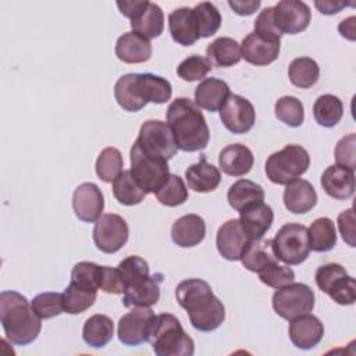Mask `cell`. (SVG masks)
<instances>
[{
  "label": "cell",
  "instance_id": "1",
  "mask_svg": "<svg viewBox=\"0 0 356 356\" xmlns=\"http://www.w3.org/2000/svg\"><path fill=\"white\" fill-rule=\"evenodd\" d=\"M178 305L188 312L192 327L202 332L217 330L225 320V307L213 293L209 282L200 278L181 281L175 288Z\"/></svg>",
  "mask_w": 356,
  "mask_h": 356
},
{
  "label": "cell",
  "instance_id": "2",
  "mask_svg": "<svg viewBox=\"0 0 356 356\" xmlns=\"http://www.w3.org/2000/svg\"><path fill=\"white\" fill-rule=\"evenodd\" d=\"M167 124L182 152H199L207 147L210 131L200 107L188 97H177L165 113Z\"/></svg>",
  "mask_w": 356,
  "mask_h": 356
},
{
  "label": "cell",
  "instance_id": "3",
  "mask_svg": "<svg viewBox=\"0 0 356 356\" xmlns=\"http://www.w3.org/2000/svg\"><path fill=\"white\" fill-rule=\"evenodd\" d=\"M0 323L7 341L18 346L33 342L42 330V318L28 299L15 291L0 293Z\"/></svg>",
  "mask_w": 356,
  "mask_h": 356
},
{
  "label": "cell",
  "instance_id": "4",
  "mask_svg": "<svg viewBox=\"0 0 356 356\" xmlns=\"http://www.w3.org/2000/svg\"><path fill=\"white\" fill-rule=\"evenodd\" d=\"M157 356H192L195 342L185 332L179 320L170 313L156 317L149 341Z\"/></svg>",
  "mask_w": 356,
  "mask_h": 356
},
{
  "label": "cell",
  "instance_id": "5",
  "mask_svg": "<svg viewBox=\"0 0 356 356\" xmlns=\"http://www.w3.org/2000/svg\"><path fill=\"white\" fill-rule=\"evenodd\" d=\"M310 165L307 150L299 145H286L284 149L268 156L266 161L267 178L277 185H288L299 179Z\"/></svg>",
  "mask_w": 356,
  "mask_h": 356
},
{
  "label": "cell",
  "instance_id": "6",
  "mask_svg": "<svg viewBox=\"0 0 356 356\" xmlns=\"http://www.w3.org/2000/svg\"><path fill=\"white\" fill-rule=\"evenodd\" d=\"M131 172L146 193H156L168 179V161L145 153L140 146L134 142L131 152Z\"/></svg>",
  "mask_w": 356,
  "mask_h": 356
},
{
  "label": "cell",
  "instance_id": "7",
  "mask_svg": "<svg viewBox=\"0 0 356 356\" xmlns=\"http://www.w3.org/2000/svg\"><path fill=\"white\" fill-rule=\"evenodd\" d=\"M318 289L327 293L335 303L342 306L353 305L356 300V281L338 263L320 266L314 274Z\"/></svg>",
  "mask_w": 356,
  "mask_h": 356
},
{
  "label": "cell",
  "instance_id": "8",
  "mask_svg": "<svg viewBox=\"0 0 356 356\" xmlns=\"http://www.w3.org/2000/svg\"><path fill=\"white\" fill-rule=\"evenodd\" d=\"M277 257L286 266L303 263L310 254L309 232L302 224L289 222L280 228L273 239Z\"/></svg>",
  "mask_w": 356,
  "mask_h": 356
},
{
  "label": "cell",
  "instance_id": "9",
  "mask_svg": "<svg viewBox=\"0 0 356 356\" xmlns=\"http://www.w3.org/2000/svg\"><path fill=\"white\" fill-rule=\"evenodd\" d=\"M314 307L313 289L302 282H291L277 291L273 295V309L284 320H293L303 314H307Z\"/></svg>",
  "mask_w": 356,
  "mask_h": 356
},
{
  "label": "cell",
  "instance_id": "10",
  "mask_svg": "<svg viewBox=\"0 0 356 356\" xmlns=\"http://www.w3.org/2000/svg\"><path fill=\"white\" fill-rule=\"evenodd\" d=\"M135 142L145 153L167 161L174 157L178 150L168 124L160 120L145 121Z\"/></svg>",
  "mask_w": 356,
  "mask_h": 356
},
{
  "label": "cell",
  "instance_id": "11",
  "mask_svg": "<svg viewBox=\"0 0 356 356\" xmlns=\"http://www.w3.org/2000/svg\"><path fill=\"white\" fill-rule=\"evenodd\" d=\"M156 314L150 307H132L118 321V339L127 346H138L149 341Z\"/></svg>",
  "mask_w": 356,
  "mask_h": 356
},
{
  "label": "cell",
  "instance_id": "12",
  "mask_svg": "<svg viewBox=\"0 0 356 356\" xmlns=\"http://www.w3.org/2000/svg\"><path fill=\"white\" fill-rule=\"evenodd\" d=\"M129 228L127 221L114 213L103 214L93 227V242L103 253L118 252L128 241Z\"/></svg>",
  "mask_w": 356,
  "mask_h": 356
},
{
  "label": "cell",
  "instance_id": "13",
  "mask_svg": "<svg viewBox=\"0 0 356 356\" xmlns=\"http://www.w3.org/2000/svg\"><path fill=\"white\" fill-rule=\"evenodd\" d=\"M312 19L310 8L299 0H282L273 7V21L277 29L284 35H296L303 32Z\"/></svg>",
  "mask_w": 356,
  "mask_h": 356
},
{
  "label": "cell",
  "instance_id": "14",
  "mask_svg": "<svg viewBox=\"0 0 356 356\" xmlns=\"http://www.w3.org/2000/svg\"><path fill=\"white\" fill-rule=\"evenodd\" d=\"M220 118L229 132L242 135L253 128L256 121V111L248 99L231 93L220 110Z\"/></svg>",
  "mask_w": 356,
  "mask_h": 356
},
{
  "label": "cell",
  "instance_id": "15",
  "mask_svg": "<svg viewBox=\"0 0 356 356\" xmlns=\"http://www.w3.org/2000/svg\"><path fill=\"white\" fill-rule=\"evenodd\" d=\"M75 216L83 222H96L104 209V196L93 182H83L76 186L72 195Z\"/></svg>",
  "mask_w": 356,
  "mask_h": 356
},
{
  "label": "cell",
  "instance_id": "16",
  "mask_svg": "<svg viewBox=\"0 0 356 356\" xmlns=\"http://www.w3.org/2000/svg\"><path fill=\"white\" fill-rule=\"evenodd\" d=\"M252 239L243 232L239 218H231L225 221L217 231L216 245L218 253L231 261L241 260L245 249Z\"/></svg>",
  "mask_w": 356,
  "mask_h": 356
},
{
  "label": "cell",
  "instance_id": "17",
  "mask_svg": "<svg viewBox=\"0 0 356 356\" xmlns=\"http://www.w3.org/2000/svg\"><path fill=\"white\" fill-rule=\"evenodd\" d=\"M289 338L298 349H312L323 339L324 325L318 317L307 313L291 320Z\"/></svg>",
  "mask_w": 356,
  "mask_h": 356
},
{
  "label": "cell",
  "instance_id": "18",
  "mask_svg": "<svg viewBox=\"0 0 356 356\" xmlns=\"http://www.w3.org/2000/svg\"><path fill=\"white\" fill-rule=\"evenodd\" d=\"M280 40H267L254 32L248 33L241 44L242 58L253 65H268L278 58Z\"/></svg>",
  "mask_w": 356,
  "mask_h": 356
},
{
  "label": "cell",
  "instance_id": "19",
  "mask_svg": "<svg viewBox=\"0 0 356 356\" xmlns=\"http://www.w3.org/2000/svg\"><path fill=\"white\" fill-rule=\"evenodd\" d=\"M320 182L324 192L330 197L337 200H346L355 192V171L334 164L324 170Z\"/></svg>",
  "mask_w": 356,
  "mask_h": 356
},
{
  "label": "cell",
  "instance_id": "20",
  "mask_svg": "<svg viewBox=\"0 0 356 356\" xmlns=\"http://www.w3.org/2000/svg\"><path fill=\"white\" fill-rule=\"evenodd\" d=\"M274 221L273 209L264 203L257 202L239 211V222L249 239H260L271 228Z\"/></svg>",
  "mask_w": 356,
  "mask_h": 356
},
{
  "label": "cell",
  "instance_id": "21",
  "mask_svg": "<svg viewBox=\"0 0 356 356\" xmlns=\"http://www.w3.org/2000/svg\"><path fill=\"white\" fill-rule=\"evenodd\" d=\"M168 29L172 40L181 46H192L200 39L193 10L189 7H179L170 13Z\"/></svg>",
  "mask_w": 356,
  "mask_h": 356
},
{
  "label": "cell",
  "instance_id": "22",
  "mask_svg": "<svg viewBox=\"0 0 356 356\" xmlns=\"http://www.w3.org/2000/svg\"><path fill=\"white\" fill-rule=\"evenodd\" d=\"M163 282V274L157 273L149 275L140 282L128 286L124 291L122 303L125 307H150L160 299V284Z\"/></svg>",
  "mask_w": 356,
  "mask_h": 356
},
{
  "label": "cell",
  "instance_id": "23",
  "mask_svg": "<svg viewBox=\"0 0 356 356\" xmlns=\"http://www.w3.org/2000/svg\"><path fill=\"white\" fill-rule=\"evenodd\" d=\"M115 56L127 64L145 63L152 57V43L136 32H125L117 39Z\"/></svg>",
  "mask_w": 356,
  "mask_h": 356
},
{
  "label": "cell",
  "instance_id": "24",
  "mask_svg": "<svg viewBox=\"0 0 356 356\" xmlns=\"http://www.w3.org/2000/svg\"><path fill=\"white\" fill-rule=\"evenodd\" d=\"M231 95L225 81L218 78H204L195 89V103L210 113L220 111Z\"/></svg>",
  "mask_w": 356,
  "mask_h": 356
},
{
  "label": "cell",
  "instance_id": "25",
  "mask_svg": "<svg viewBox=\"0 0 356 356\" xmlns=\"http://www.w3.org/2000/svg\"><path fill=\"white\" fill-rule=\"evenodd\" d=\"M206 236L204 220L197 214H185L171 227V239L181 248H193Z\"/></svg>",
  "mask_w": 356,
  "mask_h": 356
},
{
  "label": "cell",
  "instance_id": "26",
  "mask_svg": "<svg viewBox=\"0 0 356 356\" xmlns=\"http://www.w3.org/2000/svg\"><path fill=\"white\" fill-rule=\"evenodd\" d=\"M254 163L252 150L241 143L225 146L218 154V165L227 175L242 177L248 174Z\"/></svg>",
  "mask_w": 356,
  "mask_h": 356
},
{
  "label": "cell",
  "instance_id": "27",
  "mask_svg": "<svg viewBox=\"0 0 356 356\" xmlns=\"http://www.w3.org/2000/svg\"><path fill=\"white\" fill-rule=\"evenodd\" d=\"M317 203V193L313 185L306 179L289 182L284 191V204L293 214L310 211Z\"/></svg>",
  "mask_w": 356,
  "mask_h": 356
},
{
  "label": "cell",
  "instance_id": "28",
  "mask_svg": "<svg viewBox=\"0 0 356 356\" xmlns=\"http://www.w3.org/2000/svg\"><path fill=\"white\" fill-rule=\"evenodd\" d=\"M185 178L189 189L200 193L214 191L221 181V174L217 167L210 164L206 156H200L199 161L189 165L185 171Z\"/></svg>",
  "mask_w": 356,
  "mask_h": 356
},
{
  "label": "cell",
  "instance_id": "29",
  "mask_svg": "<svg viewBox=\"0 0 356 356\" xmlns=\"http://www.w3.org/2000/svg\"><path fill=\"white\" fill-rule=\"evenodd\" d=\"M273 239H252L245 249L241 261L243 267L252 273H260L270 266L278 263Z\"/></svg>",
  "mask_w": 356,
  "mask_h": 356
},
{
  "label": "cell",
  "instance_id": "30",
  "mask_svg": "<svg viewBox=\"0 0 356 356\" xmlns=\"http://www.w3.org/2000/svg\"><path fill=\"white\" fill-rule=\"evenodd\" d=\"M135 86L139 97L147 104L149 102L154 104H163L171 99L172 88L171 83L154 74H135Z\"/></svg>",
  "mask_w": 356,
  "mask_h": 356
},
{
  "label": "cell",
  "instance_id": "31",
  "mask_svg": "<svg viewBox=\"0 0 356 356\" xmlns=\"http://www.w3.org/2000/svg\"><path fill=\"white\" fill-rule=\"evenodd\" d=\"M206 56L211 67H232L242 58L241 44L232 38L221 36L207 46Z\"/></svg>",
  "mask_w": 356,
  "mask_h": 356
},
{
  "label": "cell",
  "instance_id": "32",
  "mask_svg": "<svg viewBox=\"0 0 356 356\" xmlns=\"http://www.w3.org/2000/svg\"><path fill=\"white\" fill-rule=\"evenodd\" d=\"M227 200L229 206L239 213L250 204L263 202L264 189L250 179H238L229 186Z\"/></svg>",
  "mask_w": 356,
  "mask_h": 356
},
{
  "label": "cell",
  "instance_id": "33",
  "mask_svg": "<svg viewBox=\"0 0 356 356\" xmlns=\"http://www.w3.org/2000/svg\"><path fill=\"white\" fill-rule=\"evenodd\" d=\"M114 335V323L106 314L90 316L82 328V338L92 348L106 346Z\"/></svg>",
  "mask_w": 356,
  "mask_h": 356
},
{
  "label": "cell",
  "instance_id": "34",
  "mask_svg": "<svg viewBox=\"0 0 356 356\" xmlns=\"http://www.w3.org/2000/svg\"><path fill=\"white\" fill-rule=\"evenodd\" d=\"M132 32H136L146 39L159 38L164 29V13L161 7L156 3H149V6L131 22Z\"/></svg>",
  "mask_w": 356,
  "mask_h": 356
},
{
  "label": "cell",
  "instance_id": "35",
  "mask_svg": "<svg viewBox=\"0 0 356 356\" xmlns=\"http://www.w3.org/2000/svg\"><path fill=\"white\" fill-rule=\"evenodd\" d=\"M310 249L318 253L328 252L337 245V229L328 217H320L307 228Z\"/></svg>",
  "mask_w": 356,
  "mask_h": 356
},
{
  "label": "cell",
  "instance_id": "36",
  "mask_svg": "<svg viewBox=\"0 0 356 356\" xmlns=\"http://www.w3.org/2000/svg\"><path fill=\"white\" fill-rule=\"evenodd\" d=\"M113 195L118 203L124 206H135L139 204L147 193L134 178L131 170H125L113 181Z\"/></svg>",
  "mask_w": 356,
  "mask_h": 356
},
{
  "label": "cell",
  "instance_id": "37",
  "mask_svg": "<svg viewBox=\"0 0 356 356\" xmlns=\"http://www.w3.org/2000/svg\"><path fill=\"white\" fill-rule=\"evenodd\" d=\"M343 114V104L334 95H321L313 104V117L316 122L324 128L335 127Z\"/></svg>",
  "mask_w": 356,
  "mask_h": 356
},
{
  "label": "cell",
  "instance_id": "38",
  "mask_svg": "<svg viewBox=\"0 0 356 356\" xmlns=\"http://www.w3.org/2000/svg\"><path fill=\"white\" fill-rule=\"evenodd\" d=\"M288 76L293 86L309 89L317 83L320 76V67L310 57H298L289 64Z\"/></svg>",
  "mask_w": 356,
  "mask_h": 356
},
{
  "label": "cell",
  "instance_id": "39",
  "mask_svg": "<svg viewBox=\"0 0 356 356\" xmlns=\"http://www.w3.org/2000/svg\"><path fill=\"white\" fill-rule=\"evenodd\" d=\"M114 97L118 106L129 113H136L146 106V103L138 95L135 86V74L132 72L118 78L114 85Z\"/></svg>",
  "mask_w": 356,
  "mask_h": 356
},
{
  "label": "cell",
  "instance_id": "40",
  "mask_svg": "<svg viewBox=\"0 0 356 356\" xmlns=\"http://www.w3.org/2000/svg\"><path fill=\"white\" fill-rule=\"evenodd\" d=\"M121 152L115 147H106L100 152L96 160V174L103 182H113L124 170Z\"/></svg>",
  "mask_w": 356,
  "mask_h": 356
},
{
  "label": "cell",
  "instance_id": "41",
  "mask_svg": "<svg viewBox=\"0 0 356 356\" xmlns=\"http://www.w3.org/2000/svg\"><path fill=\"white\" fill-rule=\"evenodd\" d=\"M102 282V266L92 261H79L72 267L71 282L72 285L97 292Z\"/></svg>",
  "mask_w": 356,
  "mask_h": 356
},
{
  "label": "cell",
  "instance_id": "42",
  "mask_svg": "<svg viewBox=\"0 0 356 356\" xmlns=\"http://www.w3.org/2000/svg\"><path fill=\"white\" fill-rule=\"evenodd\" d=\"M193 14L199 28L200 38H209L214 35L221 26V14L218 8L210 1H202L193 8Z\"/></svg>",
  "mask_w": 356,
  "mask_h": 356
},
{
  "label": "cell",
  "instance_id": "43",
  "mask_svg": "<svg viewBox=\"0 0 356 356\" xmlns=\"http://www.w3.org/2000/svg\"><path fill=\"white\" fill-rule=\"evenodd\" d=\"M275 117L288 127L298 128L303 124L305 108L302 102L295 96H282L274 106Z\"/></svg>",
  "mask_w": 356,
  "mask_h": 356
},
{
  "label": "cell",
  "instance_id": "44",
  "mask_svg": "<svg viewBox=\"0 0 356 356\" xmlns=\"http://www.w3.org/2000/svg\"><path fill=\"white\" fill-rule=\"evenodd\" d=\"M97 292L88 291L78 288L70 284L65 291L63 292V302H64V313L68 314H79L93 306L96 302Z\"/></svg>",
  "mask_w": 356,
  "mask_h": 356
},
{
  "label": "cell",
  "instance_id": "45",
  "mask_svg": "<svg viewBox=\"0 0 356 356\" xmlns=\"http://www.w3.org/2000/svg\"><path fill=\"white\" fill-rule=\"evenodd\" d=\"M154 195L161 204L167 207H175L186 202L188 189L185 186L184 179L179 175L170 174L167 182Z\"/></svg>",
  "mask_w": 356,
  "mask_h": 356
},
{
  "label": "cell",
  "instance_id": "46",
  "mask_svg": "<svg viewBox=\"0 0 356 356\" xmlns=\"http://www.w3.org/2000/svg\"><path fill=\"white\" fill-rule=\"evenodd\" d=\"M35 313L42 318H53L64 313L63 293L58 292H43L36 295L31 302Z\"/></svg>",
  "mask_w": 356,
  "mask_h": 356
},
{
  "label": "cell",
  "instance_id": "47",
  "mask_svg": "<svg viewBox=\"0 0 356 356\" xmlns=\"http://www.w3.org/2000/svg\"><path fill=\"white\" fill-rule=\"evenodd\" d=\"M211 64L206 57H202L199 54H192L177 67V74L181 79L186 82L193 81H203L206 75L211 71Z\"/></svg>",
  "mask_w": 356,
  "mask_h": 356
},
{
  "label": "cell",
  "instance_id": "48",
  "mask_svg": "<svg viewBox=\"0 0 356 356\" xmlns=\"http://www.w3.org/2000/svg\"><path fill=\"white\" fill-rule=\"evenodd\" d=\"M117 268L120 270V273L124 278L125 289L149 277V264L145 259H142L139 256L125 257L124 260L120 261Z\"/></svg>",
  "mask_w": 356,
  "mask_h": 356
},
{
  "label": "cell",
  "instance_id": "49",
  "mask_svg": "<svg viewBox=\"0 0 356 356\" xmlns=\"http://www.w3.org/2000/svg\"><path fill=\"white\" fill-rule=\"evenodd\" d=\"M257 275L263 284H266L267 286L275 288V289L281 288L286 284H291L295 280L293 270L291 267L282 266L280 263H275V264L270 266L268 268L257 273Z\"/></svg>",
  "mask_w": 356,
  "mask_h": 356
},
{
  "label": "cell",
  "instance_id": "50",
  "mask_svg": "<svg viewBox=\"0 0 356 356\" xmlns=\"http://www.w3.org/2000/svg\"><path fill=\"white\" fill-rule=\"evenodd\" d=\"M355 145H356L355 134H349L338 140L335 146V161L338 165L355 171V167H356Z\"/></svg>",
  "mask_w": 356,
  "mask_h": 356
},
{
  "label": "cell",
  "instance_id": "51",
  "mask_svg": "<svg viewBox=\"0 0 356 356\" xmlns=\"http://www.w3.org/2000/svg\"><path fill=\"white\" fill-rule=\"evenodd\" d=\"M254 33L267 40H281L282 33L277 29L273 21V7H267L257 15L254 21Z\"/></svg>",
  "mask_w": 356,
  "mask_h": 356
},
{
  "label": "cell",
  "instance_id": "52",
  "mask_svg": "<svg viewBox=\"0 0 356 356\" xmlns=\"http://www.w3.org/2000/svg\"><path fill=\"white\" fill-rule=\"evenodd\" d=\"M100 289L106 293H124L125 291V282L120 273V270L115 267L102 266V282Z\"/></svg>",
  "mask_w": 356,
  "mask_h": 356
},
{
  "label": "cell",
  "instance_id": "53",
  "mask_svg": "<svg viewBox=\"0 0 356 356\" xmlns=\"http://www.w3.org/2000/svg\"><path fill=\"white\" fill-rule=\"evenodd\" d=\"M338 228H339L342 239L350 248H355L356 242H355V213H353V209H348V210L342 211L338 216Z\"/></svg>",
  "mask_w": 356,
  "mask_h": 356
},
{
  "label": "cell",
  "instance_id": "54",
  "mask_svg": "<svg viewBox=\"0 0 356 356\" xmlns=\"http://www.w3.org/2000/svg\"><path fill=\"white\" fill-rule=\"evenodd\" d=\"M149 3L150 1H147V0H142V1L134 0V1H117L115 4L118 7L120 13L132 21L149 6Z\"/></svg>",
  "mask_w": 356,
  "mask_h": 356
},
{
  "label": "cell",
  "instance_id": "55",
  "mask_svg": "<svg viewBox=\"0 0 356 356\" xmlns=\"http://www.w3.org/2000/svg\"><path fill=\"white\" fill-rule=\"evenodd\" d=\"M259 0H246V1H228V6L232 8V11L238 15H252L256 13V10L260 7Z\"/></svg>",
  "mask_w": 356,
  "mask_h": 356
},
{
  "label": "cell",
  "instance_id": "56",
  "mask_svg": "<svg viewBox=\"0 0 356 356\" xmlns=\"http://www.w3.org/2000/svg\"><path fill=\"white\" fill-rule=\"evenodd\" d=\"M316 8L324 15H332L339 13L348 4L343 1H314Z\"/></svg>",
  "mask_w": 356,
  "mask_h": 356
},
{
  "label": "cell",
  "instance_id": "57",
  "mask_svg": "<svg viewBox=\"0 0 356 356\" xmlns=\"http://www.w3.org/2000/svg\"><path fill=\"white\" fill-rule=\"evenodd\" d=\"M356 17H349L343 21L339 22L338 25V31L341 33V36L349 39V40H355L356 39Z\"/></svg>",
  "mask_w": 356,
  "mask_h": 356
}]
</instances>
